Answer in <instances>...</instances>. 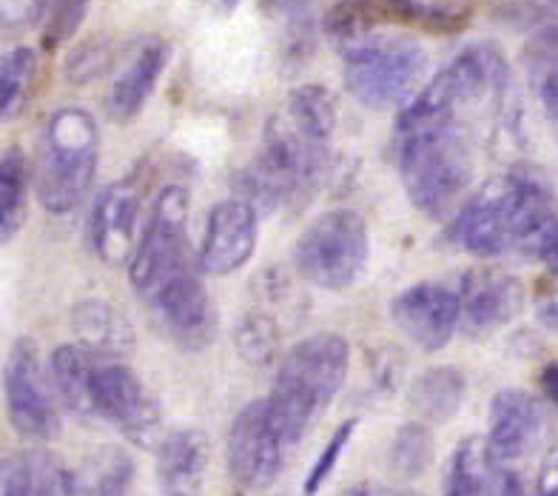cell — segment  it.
<instances>
[{
  "mask_svg": "<svg viewBox=\"0 0 558 496\" xmlns=\"http://www.w3.org/2000/svg\"><path fill=\"white\" fill-rule=\"evenodd\" d=\"M399 178L413 206L427 217L453 211L473 183L471 143L459 123L399 111L393 129Z\"/></svg>",
  "mask_w": 558,
  "mask_h": 496,
  "instance_id": "obj_1",
  "label": "cell"
},
{
  "mask_svg": "<svg viewBox=\"0 0 558 496\" xmlns=\"http://www.w3.org/2000/svg\"><path fill=\"white\" fill-rule=\"evenodd\" d=\"M348 340L331 331L311 334L282 356L265 406L288 448H294L316 416L331 406L348 377Z\"/></svg>",
  "mask_w": 558,
  "mask_h": 496,
  "instance_id": "obj_2",
  "label": "cell"
},
{
  "mask_svg": "<svg viewBox=\"0 0 558 496\" xmlns=\"http://www.w3.org/2000/svg\"><path fill=\"white\" fill-rule=\"evenodd\" d=\"M100 132L81 106L58 109L49 118L37 157V201L49 215H69L86 201L95 183Z\"/></svg>",
  "mask_w": 558,
  "mask_h": 496,
  "instance_id": "obj_3",
  "label": "cell"
},
{
  "mask_svg": "<svg viewBox=\"0 0 558 496\" xmlns=\"http://www.w3.org/2000/svg\"><path fill=\"white\" fill-rule=\"evenodd\" d=\"M345 89L365 109L408 106L427 72V52L416 40L399 35H362L345 44Z\"/></svg>",
  "mask_w": 558,
  "mask_h": 496,
  "instance_id": "obj_4",
  "label": "cell"
},
{
  "mask_svg": "<svg viewBox=\"0 0 558 496\" xmlns=\"http://www.w3.org/2000/svg\"><path fill=\"white\" fill-rule=\"evenodd\" d=\"M189 208L192 194L183 185H166L148 211L143 238L129 263V280L146 303H151L171 280L192 271Z\"/></svg>",
  "mask_w": 558,
  "mask_h": 496,
  "instance_id": "obj_5",
  "label": "cell"
},
{
  "mask_svg": "<svg viewBox=\"0 0 558 496\" xmlns=\"http://www.w3.org/2000/svg\"><path fill=\"white\" fill-rule=\"evenodd\" d=\"M371 257L367 226L351 208H333L316 217L294 245L300 277L328 291L351 289Z\"/></svg>",
  "mask_w": 558,
  "mask_h": 496,
  "instance_id": "obj_6",
  "label": "cell"
},
{
  "mask_svg": "<svg viewBox=\"0 0 558 496\" xmlns=\"http://www.w3.org/2000/svg\"><path fill=\"white\" fill-rule=\"evenodd\" d=\"M9 420L17 434L35 443H52L60 437V414L52 397V379L40 365V354L32 340H17L9 351L7 371Z\"/></svg>",
  "mask_w": 558,
  "mask_h": 496,
  "instance_id": "obj_7",
  "label": "cell"
},
{
  "mask_svg": "<svg viewBox=\"0 0 558 496\" xmlns=\"http://www.w3.org/2000/svg\"><path fill=\"white\" fill-rule=\"evenodd\" d=\"M95 414L140 448L162 443V414L157 400L132 371L120 363H100L95 371Z\"/></svg>",
  "mask_w": 558,
  "mask_h": 496,
  "instance_id": "obj_8",
  "label": "cell"
},
{
  "mask_svg": "<svg viewBox=\"0 0 558 496\" xmlns=\"http://www.w3.org/2000/svg\"><path fill=\"white\" fill-rule=\"evenodd\" d=\"M288 448L271 425L265 400H254L236 414L228 431V471L245 491L271 488L286 468Z\"/></svg>",
  "mask_w": 558,
  "mask_h": 496,
  "instance_id": "obj_9",
  "label": "cell"
},
{
  "mask_svg": "<svg viewBox=\"0 0 558 496\" xmlns=\"http://www.w3.org/2000/svg\"><path fill=\"white\" fill-rule=\"evenodd\" d=\"M390 317L399 331L422 351H439L462 326L459 282L425 280L393 297Z\"/></svg>",
  "mask_w": 558,
  "mask_h": 496,
  "instance_id": "obj_10",
  "label": "cell"
},
{
  "mask_svg": "<svg viewBox=\"0 0 558 496\" xmlns=\"http://www.w3.org/2000/svg\"><path fill=\"white\" fill-rule=\"evenodd\" d=\"M140 220H143V183L137 174L106 185L88 215V240L97 259H104L106 266L132 263L143 238Z\"/></svg>",
  "mask_w": 558,
  "mask_h": 496,
  "instance_id": "obj_11",
  "label": "cell"
},
{
  "mask_svg": "<svg viewBox=\"0 0 558 496\" xmlns=\"http://www.w3.org/2000/svg\"><path fill=\"white\" fill-rule=\"evenodd\" d=\"M459 249L476 257H501L513 252L510 231V178L487 180L471 201L456 211L448 229Z\"/></svg>",
  "mask_w": 558,
  "mask_h": 496,
  "instance_id": "obj_12",
  "label": "cell"
},
{
  "mask_svg": "<svg viewBox=\"0 0 558 496\" xmlns=\"http://www.w3.org/2000/svg\"><path fill=\"white\" fill-rule=\"evenodd\" d=\"M148 305L166 337L183 351L208 349L217 337V305L194 268L171 280Z\"/></svg>",
  "mask_w": 558,
  "mask_h": 496,
  "instance_id": "obj_13",
  "label": "cell"
},
{
  "mask_svg": "<svg viewBox=\"0 0 558 496\" xmlns=\"http://www.w3.org/2000/svg\"><path fill=\"white\" fill-rule=\"evenodd\" d=\"M507 178H510L513 252L544 257L558 238V197L550 180L527 166L510 169Z\"/></svg>",
  "mask_w": 558,
  "mask_h": 496,
  "instance_id": "obj_14",
  "label": "cell"
},
{
  "mask_svg": "<svg viewBox=\"0 0 558 496\" xmlns=\"http://www.w3.org/2000/svg\"><path fill=\"white\" fill-rule=\"evenodd\" d=\"M257 208L243 197H228L208 211L199 266L208 275H234L257 252Z\"/></svg>",
  "mask_w": 558,
  "mask_h": 496,
  "instance_id": "obj_15",
  "label": "cell"
},
{
  "mask_svg": "<svg viewBox=\"0 0 558 496\" xmlns=\"http://www.w3.org/2000/svg\"><path fill=\"white\" fill-rule=\"evenodd\" d=\"M462 331L468 337H490L513 323L524 309V286L501 268H476L459 280Z\"/></svg>",
  "mask_w": 558,
  "mask_h": 496,
  "instance_id": "obj_16",
  "label": "cell"
},
{
  "mask_svg": "<svg viewBox=\"0 0 558 496\" xmlns=\"http://www.w3.org/2000/svg\"><path fill=\"white\" fill-rule=\"evenodd\" d=\"M544 431V411L536 397L522 388H505L490 402V428L487 445L493 460L499 465L522 460L524 453L538 443Z\"/></svg>",
  "mask_w": 558,
  "mask_h": 496,
  "instance_id": "obj_17",
  "label": "cell"
},
{
  "mask_svg": "<svg viewBox=\"0 0 558 496\" xmlns=\"http://www.w3.org/2000/svg\"><path fill=\"white\" fill-rule=\"evenodd\" d=\"M169 66V44L160 37H148L143 44L132 49V55L125 58L120 72L111 81V89L106 95V111L111 120L118 123H129L143 111L148 104L151 92L157 89L160 74Z\"/></svg>",
  "mask_w": 558,
  "mask_h": 496,
  "instance_id": "obj_18",
  "label": "cell"
},
{
  "mask_svg": "<svg viewBox=\"0 0 558 496\" xmlns=\"http://www.w3.org/2000/svg\"><path fill=\"white\" fill-rule=\"evenodd\" d=\"M208 439L199 428H174L157 445V482L162 496H203Z\"/></svg>",
  "mask_w": 558,
  "mask_h": 496,
  "instance_id": "obj_19",
  "label": "cell"
},
{
  "mask_svg": "<svg viewBox=\"0 0 558 496\" xmlns=\"http://www.w3.org/2000/svg\"><path fill=\"white\" fill-rule=\"evenodd\" d=\"M74 346L97 363H120L134 351V328L125 314L104 300H83L72 309Z\"/></svg>",
  "mask_w": 558,
  "mask_h": 496,
  "instance_id": "obj_20",
  "label": "cell"
},
{
  "mask_svg": "<svg viewBox=\"0 0 558 496\" xmlns=\"http://www.w3.org/2000/svg\"><path fill=\"white\" fill-rule=\"evenodd\" d=\"M3 496H74L72 471L46 448H23L3 460Z\"/></svg>",
  "mask_w": 558,
  "mask_h": 496,
  "instance_id": "obj_21",
  "label": "cell"
},
{
  "mask_svg": "<svg viewBox=\"0 0 558 496\" xmlns=\"http://www.w3.org/2000/svg\"><path fill=\"white\" fill-rule=\"evenodd\" d=\"M501 465L493 460L485 437H468L456 445L445 468L441 496H499Z\"/></svg>",
  "mask_w": 558,
  "mask_h": 496,
  "instance_id": "obj_22",
  "label": "cell"
},
{
  "mask_svg": "<svg viewBox=\"0 0 558 496\" xmlns=\"http://www.w3.org/2000/svg\"><path fill=\"white\" fill-rule=\"evenodd\" d=\"M97 360L81 349V346H58L49 356V379H52L54 394L60 402L72 411V414L83 416H97L95 414V371Z\"/></svg>",
  "mask_w": 558,
  "mask_h": 496,
  "instance_id": "obj_23",
  "label": "cell"
},
{
  "mask_svg": "<svg viewBox=\"0 0 558 496\" xmlns=\"http://www.w3.org/2000/svg\"><path fill=\"white\" fill-rule=\"evenodd\" d=\"M464 374L453 365H436L422 371L411 383L408 406L418 416V423H448L464 402Z\"/></svg>",
  "mask_w": 558,
  "mask_h": 496,
  "instance_id": "obj_24",
  "label": "cell"
},
{
  "mask_svg": "<svg viewBox=\"0 0 558 496\" xmlns=\"http://www.w3.org/2000/svg\"><path fill=\"white\" fill-rule=\"evenodd\" d=\"M134 480V460L120 445H100L72 471L74 496H125Z\"/></svg>",
  "mask_w": 558,
  "mask_h": 496,
  "instance_id": "obj_25",
  "label": "cell"
},
{
  "mask_svg": "<svg viewBox=\"0 0 558 496\" xmlns=\"http://www.w3.org/2000/svg\"><path fill=\"white\" fill-rule=\"evenodd\" d=\"M32 171L21 148H7L0 160V231L3 243L17 234L26 220V197H29Z\"/></svg>",
  "mask_w": 558,
  "mask_h": 496,
  "instance_id": "obj_26",
  "label": "cell"
},
{
  "mask_svg": "<svg viewBox=\"0 0 558 496\" xmlns=\"http://www.w3.org/2000/svg\"><path fill=\"white\" fill-rule=\"evenodd\" d=\"M434 462V434L425 423H404L390 439L388 465L399 480H416Z\"/></svg>",
  "mask_w": 558,
  "mask_h": 496,
  "instance_id": "obj_27",
  "label": "cell"
},
{
  "mask_svg": "<svg viewBox=\"0 0 558 496\" xmlns=\"http://www.w3.org/2000/svg\"><path fill=\"white\" fill-rule=\"evenodd\" d=\"M37 72V58L29 46H15L0 63V114L12 120L29 95Z\"/></svg>",
  "mask_w": 558,
  "mask_h": 496,
  "instance_id": "obj_28",
  "label": "cell"
},
{
  "mask_svg": "<svg viewBox=\"0 0 558 496\" xmlns=\"http://www.w3.org/2000/svg\"><path fill=\"white\" fill-rule=\"evenodd\" d=\"M236 349L245 363L268 365L277 360L279 351V328L277 319L263 312H251L236 326Z\"/></svg>",
  "mask_w": 558,
  "mask_h": 496,
  "instance_id": "obj_29",
  "label": "cell"
},
{
  "mask_svg": "<svg viewBox=\"0 0 558 496\" xmlns=\"http://www.w3.org/2000/svg\"><path fill=\"white\" fill-rule=\"evenodd\" d=\"M379 7L413 23H425L434 29H456L464 23L468 7L464 0H376Z\"/></svg>",
  "mask_w": 558,
  "mask_h": 496,
  "instance_id": "obj_30",
  "label": "cell"
},
{
  "mask_svg": "<svg viewBox=\"0 0 558 496\" xmlns=\"http://www.w3.org/2000/svg\"><path fill=\"white\" fill-rule=\"evenodd\" d=\"M522 60L530 74V83L558 72V23H544L533 32V37L524 46Z\"/></svg>",
  "mask_w": 558,
  "mask_h": 496,
  "instance_id": "obj_31",
  "label": "cell"
},
{
  "mask_svg": "<svg viewBox=\"0 0 558 496\" xmlns=\"http://www.w3.org/2000/svg\"><path fill=\"white\" fill-rule=\"evenodd\" d=\"M111 66V46L106 44L104 37H92L86 44H81L69 55L66 60V77L69 83H92L95 77L106 72Z\"/></svg>",
  "mask_w": 558,
  "mask_h": 496,
  "instance_id": "obj_32",
  "label": "cell"
},
{
  "mask_svg": "<svg viewBox=\"0 0 558 496\" xmlns=\"http://www.w3.org/2000/svg\"><path fill=\"white\" fill-rule=\"evenodd\" d=\"M88 3L92 0H52L49 12H46V29H44V44L52 46L66 44L74 32L81 29V23L86 21Z\"/></svg>",
  "mask_w": 558,
  "mask_h": 496,
  "instance_id": "obj_33",
  "label": "cell"
},
{
  "mask_svg": "<svg viewBox=\"0 0 558 496\" xmlns=\"http://www.w3.org/2000/svg\"><path fill=\"white\" fill-rule=\"evenodd\" d=\"M353 431H356V420H348V423H342L337 431H333L331 439L325 443V448L319 451L314 465H311L308 476H305V496H314L316 491L323 488L325 482H328V476H331L333 468H337L339 457H342V451H345L348 443H351Z\"/></svg>",
  "mask_w": 558,
  "mask_h": 496,
  "instance_id": "obj_34",
  "label": "cell"
},
{
  "mask_svg": "<svg viewBox=\"0 0 558 496\" xmlns=\"http://www.w3.org/2000/svg\"><path fill=\"white\" fill-rule=\"evenodd\" d=\"M501 17L513 26H544L558 23V0H515L501 9Z\"/></svg>",
  "mask_w": 558,
  "mask_h": 496,
  "instance_id": "obj_35",
  "label": "cell"
},
{
  "mask_svg": "<svg viewBox=\"0 0 558 496\" xmlns=\"http://www.w3.org/2000/svg\"><path fill=\"white\" fill-rule=\"evenodd\" d=\"M52 0H3L0 17H3V29H23L32 26L49 12Z\"/></svg>",
  "mask_w": 558,
  "mask_h": 496,
  "instance_id": "obj_36",
  "label": "cell"
},
{
  "mask_svg": "<svg viewBox=\"0 0 558 496\" xmlns=\"http://www.w3.org/2000/svg\"><path fill=\"white\" fill-rule=\"evenodd\" d=\"M533 89H536L538 100H542L544 118H547V123H550L553 134H556L558 141V72L547 74V77L533 83Z\"/></svg>",
  "mask_w": 558,
  "mask_h": 496,
  "instance_id": "obj_37",
  "label": "cell"
},
{
  "mask_svg": "<svg viewBox=\"0 0 558 496\" xmlns=\"http://www.w3.org/2000/svg\"><path fill=\"white\" fill-rule=\"evenodd\" d=\"M536 312L538 319H542V326L558 337V286H550L544 294H538Z\"/></svg>",
  "mask_w": 558,
  "mask_h": 496,
  "instance_id": "obj_38",
  "label": "cell"
},
{
  "mask_svg": "<svg viewBox=\"0 0 558 496\" xmlns=\"http://www.w3.org/2000/svg\"><path fill=\"white\" fill-rule=\"evenodd\" d=\"M536 496H558V448L544 460L536 480Z\"/></svg>",
  "mask_w": 558,
  "mask_h": 496,
  "instance_id": "obj_39",
  "label": "cell"
},
{
  "mask_svg": "<svg viewBox=\"0 0 558 496\" xmlns=\"http://www.w3.org/2000/svg\"><path fill=\"white\" fill-rule=\"evenodd\" d=\"M314 0H268V7L277 12V15L288 17V21H300V17L308 15V9Z\"/></svg>",
  "mask_w": 558,
  "mask_h": 496,
  "instance_id": "obj_40",
  "label": "cell"
},
{
  "mask_svg": "<svg viewBox=\"0 0 558 496\" xmlns=\"http://www.w3.org/2000/svg\"><path fill=\"white\" fill-rule=\"evenodd\" d=\"M348 496H422V494L411 488H388V485H376V482H362V485L348 491Z\"/></svg>",
  "mask_w": 558,
  "mask_h": 496,
  "instance_id": "obj_41",
  "label": "cell"
},
{
  "mask_svg": "<svg viewBox=\"0 0 558 496\" xmlns=\"http://www.w3.org/2000/svg\"><path fill=\"white\" fill-rule=\"evenodd\" d=\"M538 386H542L544 397L558 408V363L544 365V371L538 374Z\"/></svg>",
  "mask_w": 558,
  "mask_h": 496,
  "instance_id": "obj_42",
  "label": "cell"
},
{
  "mask_svg": "<svg viewBox=\"0 0 558 496\" xmlns=\"http://www.w3.org/2000/svg\"><path fill=\"white\" fill-rule=\"evenodd\" d=\"M499 496H527V494H524L522 476L515 474V471H501Z\"/></svg>",
  "mask_w": 558,
  "mask_h": 496,
  "instance_id": "obj_43",
  "label": "cell"
},
{
  "mask_svg": "<svg viewBox=\"0 0 558 496\" xmlns=\"http://www.w3.org/2000/svg\"><path fill=\"white\" fill-rule=\"evenodd\" d=\"M544 263H547V268H550L553 275L558 277V238H556V243L550 245V249H547V254H544Z\"/></svg>",
  "mask_w": 558,
  "mask_h": 496,
  "instance_id": "obj_44",
  "label": "cell"
},
{
  "mask_svg": "<svg viewBox=\"0 0 558 496\" xmlns=\"http://www.w3.org/2000/svg\"><path fill=\"white\" fill-rule=\"evenodd\" d=\"M214 7H220V9H226V12H231V9L236 7V3H240V0H211Z\"/></svg>",
  "mask_w": 558,
  "mask_h": 496,
  "instance_id": "obj_45",
  "label": "cell"
}]
</instances>
